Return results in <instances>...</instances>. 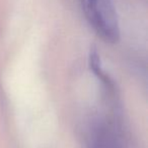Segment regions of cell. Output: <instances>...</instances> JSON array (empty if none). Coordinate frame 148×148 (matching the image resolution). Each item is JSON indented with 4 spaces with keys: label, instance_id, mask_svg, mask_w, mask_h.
I'll use <instances>...</instances> for the list:
<instances>
[{
    "label": "cell",
    "instance_id": "cell-1",
    "mask_svg": "<svg viewBox=\"0 0 148 148\" xmlns=\"http://www.w3.org/2000/svg\"><path fill=\"white\" fill-rule=\"evenodd\" d=\"M81 8L88 23L109 42H117L120 37V26L113 0H80Z\"/></svg>",
    "mask_w": 148,
    "mask_h": 148
},
{
    "label": "cell",
    "instance_id": "cell-2",
    "mask_svg": "<svg viewBox=\"0 0 148 148\" xmlns=\"http://www.w3.org/2000/svg\"><path fill=\"white\" fill-rule=\"evenodd\" d=\"M88 148H123L114 125L99 121L91 126L88 134Z\"/></svg>",
    "mask_w": 148,
    "mask_h": 148
}]
</instances>
